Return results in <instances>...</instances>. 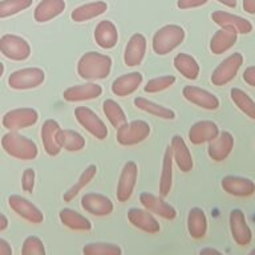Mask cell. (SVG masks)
I'll return each mask as SVG.
<instances>
[{
	"instance_id": "6da1fadb",
	"label": "cell",
	"mask_w": 255,
	"mask_h": 255,
	"mask_svg": "<svg viewBox=\"0 0 255 255\" xmlns=\"http://www.w3.org/2000/svg\"><path fill=\"white\" fill-rule=\"evenodd\" d=\"M112 59L99 52H87L77 63V73L84 80H103L111 75Z\"/></svg>"
},
{
	"instance_id": "7a4b0ae2",
	"label": "cell",
	"mask_w": 255,
	"mask_h": 255,
	"mask_svg": "<svg viewBox=\"0 0 255 255\" xmlns=\"http://www.w3.org/2000/svg\"><path fill=\"white\" fill-rule=\"evenodd\" d=\"M1 146L8 155L21 161H31L39 154V149L32 139L16 131H8L1 138Z\"/></svg>"
},
{
	"instance_id": "3957f363",
	"label": "cell",
	"mask_w": 255,
	"mask_h": 255,
	"mask_svg": "<svg viewBox=\"0 0 255 255\" xmlns=\"http://www.w3.org/2000/svg\"><path fill=\"white\" fill-rule=\"evenodd\" d=\"M185 40V29L177 24L163 25L153 36V51L159 56H165L179 47Z\"/></svg>"
},
{
	"instance_id": "277c9868",
	"label": "cell",
	"mask_w": 255,
	"mask_h": 255,
	"mask_svg": "<svg viewBox=\"0 0 255 255\" xmlns=\"http://www.w3.org/2000/svg\"><path fill=\"white\" fill-rule=\"evenodd\" d=\"M150 125L143 120H134L131 123H125L117 128V142L123 146H133L145 141L150 134Z\"/></svg>"
},
{
	"instance_id": "5b68a950",
	"label": "cell",
	"mask_w": 255,
	"mask_h": 255,
	"mask_svg": "<svg viewBox=\"0 0 255 255\" xmlns=\"http://www.w3.org/2000/svg\"><path fill=\"white\" fill-rule=\"evenodd\" d=\"M45 80V73L40 68H23L12 72L8 77V85L15 91H27L40 87Z\"/></svg>"
},
{
	"instance_id": "8992f818",
	"label": "cell",
	"mask_w": 255,
	"mask_h": 255,
	"mask_svg": "<svg viewBox=\"0 0 255 255\" xmlns=\"http://www.w3.org/2000/svg\"><path fill=\"white\" fill-rule=\"evenodd\" d=\"M243 64V56L239 52H234L227 56L218 67L215 68L211 75V83L215 87H223L235 79Z\"/></svg>"
},
{
	"instance_id": "52a82bcc",
	"label": "cell",
	"mask_w": 255,
	"mask_h": 255,
	"mask_svg": "<svg viewBox=\"0 0 255 255\" xmlns=\"http://www.w3.org/2000/svg\"><path fill=\"white\" fill-rule=\"evenodd\" d=\"M0 52L12 61H24L31 56V45L21 36L7 33L0 37Z\"/></svg>"
},
{
	"instance_id": "ba28073f",
	"label": "cell",
	"mask_w": 255,
	"mask_h": 255,
	"mask_svg": "<svg viewBox=\"0 0 255 255\" xmlns=\"http://www.w3.org/2000/svg\"><path fill=\"white\" fill-rule=\"evenodd\" d=\"M39 120V113L33 108H16L3 116L1 124L7 130L17 131L20 129L33 127Z\"/></svg>"
},
{
	"instance_id": "9c48e42d",
	"label": "cell",
	"mask_w": 255,
	"mask_h": 255,
	"mask_svg": "<svg viewBox=\"0 0 255 255\" xmlns=\"http://www.w3.org/2000/svg\"><path fill=\"white\" fill-rule=\"evenodd\" d=\"M75 117L77 123L97 139H105L108 137L107 125L91 108L77 107L75 109Z\"/></svg>"
},
{
	"instance_id": "30bf717a",
	"label": "cell",
	"mask_w": 255,
	"mask_h": 255,
	"mask_svg": "<svg viewBox=\"0 0 255 255\" xmlns=\"http://www.w3.org/2000/svg\"><path fill=\"white\" fill-rule=\"evenodd\" d=\"M231 237L234 242L241 247L249 246L253 241V231L247 223L246 215L241 209H233L229 217Z\"/></svg>"
},
{
	"instance_id": "8fae6325",
	"label": "cell",
	"mask_w": 255,
	"mask_h": 255,
	"mask_svg": "<svg viewBox=\"0 0 255 255\" xmlns=\"http://www.w3.org/2000/svg\"><path fill=\"white\" fill-rule=\"evenodd\" d=\"M138 178V166L134 161H128L124 165L119 183H117V199L120 202H127L134 191L135 183Z\"/></svg>"
},
{
	"instance_id": "7c38bea8",
	"label": "cell",
	"mask_w": 255,
	"mask_h": 255,
	"mask_svg": "<svg viewBox=\"0 0 255 255\" xmlns=\"http://www.w3.org/2000/svg\"><path fill=\"white\" fill-rule=\"evenodd\" d=\"M8 206L11 207V210L21 217L23 219L31 223H41L44 221V214L41 213L39 207L35 206L31 201L24 198L21 195L12 194L8 198Z\"/></svg>"
},
{
	"instance_id": "4fadbf2b",
	"label": "cell",
	"mask_w": 255,
	"mask_h": 255,
	"mask_svg": "<svg viewBox=\"0 0 255 255\" xmlns=\"http://www.w3.org/2000/svg\"><path fill=\"white\" fill-rule=\"evenodd\" d=\"M182 96L189 103L194 104L197 107L206 109V111H215L219 108L218 97L202 88L186 85L182 89Z\"/></svg>"
},
{
	"instance_id": "5bb4252c",
	"label": "cell",
	"mask_w": 255,
	"mask_h": 255,
	"mask_svg": "<svg viewBox=\"0 0 255 255\" xmlns=\"http://www.w3.org/2000/svg\"><path fill=\"white\" fill-rule=\"evenodd\" d=\"M81 207L95 217H107L113 213V202L107 195L99 193H88L81 198Z\"/></svg>"
},
{
	"instance_id": "9a60e30c",
	"label": "cell",
	"mask_w": 255,
	"mask_h": 255,
	"mask_svg": "<svg viewBox=\"0 0 255 255\" xmlns=\"http://www.w3.org/2000/svg\"><path fill=\"white\" fill-rule=\"evenodd\" d=\"M139 202L142 203V206L146 210L159 215L163 219L171 221V219H174L177 217V210L171 206L170 203H167L161 195L157 197V195H153L145 191V193L139 194Z\"/></svg>"
},
{
	"instance_id": "2e32d148",
	"label": "cell",
	"mask_w": 255,
	"mask_h": 255,
	"mask_svg": "<svg viewBox=\"0 0 255 255\" xmlns=\"http://www.w3.org/2000/svg\"><path fill=\"white\" fill-rule=\"evenodd\" d=\"M233 149H234V137L230 131H222L209 142L207 154L215 162H222L230 155Z\"/></svg>"
},
{
	"instance_id": "e0dca14e",
	"label": "cell",
	"mask_w": 255,
	"mask_h": 255,
	"mask_svg": "<svg viewBox=\"0 0 255 255\" xmlns=\"http://www.w3.org/2000/svg\"><path fill=\"white\" fill-rule=\"evenodd\" d=\"M223 191L234 197H250L255 193V183L250 178L239 175H226L221 181Z\"/></svg>"
},
{
	"instance_id": "ac0fdd59",
	"label": "cell",
	"mask_w": 255,
	"mask_h": 255,
	"mask_svg": "<svg viewBox=\"0 0 255 255\" xmlns=\"http://www.w3.org/2000/svg\"><path fill=\"white\" fill-rule=\"evenodd\" d=\"M128 219L135 229L147 233V234H157L161 230L158 221L146 209L143 210V209L131 207L130 210L128 211Z\"/></svg>"
},
{
	"instance_id": "d6986e66",
	"label": "cell",
	"mask_w": 255,
	"mask_h": 255,
	"mask_svg": "<svg viewBox=\"0 0 255 255\" xmlns=\"http://www.w3.org/2000/svg\"><path fill=\"white\" fill-rule=\"evenodd\" d=\"M146 53V39L142 33H134L128 41L124 52V63L127 67H137L142 63Z\"/></svg>"
},
{
	"instance_id": "ffe728a7",
	"label": "cell",
	"mask_w": 255,
	"mask_h": 255,
	"mask_svg": "<svg viewBox=\"0 0 255 255\" xmlns=\"http://www.w3.org/2000/svg\"><path fill=\"white\" fill-rule=\"evenodd\" d=\"M103 95V88L96 83H87L83 85L67 88L63 93V97L68 103H79V101H88L95 100Z\"/></svg>"
},
{
	"instance_id": "44dd1931",
	"label": "cell",
	"mask_w": 255,
	"mask_h": 255,
	"mask_svg": "<svg viewBox=\"0 0 255 255\" xmlns=\"http://www.w3.org/2000/svg\"><path fill=\"white\" fill-rule=\"evenodd\" d=\"M211 20L219 27L233 28L238 33L247 35L253 31V24L245 17H241L238 15H233L226 11H215L211 13Z\"/></svg>"
},
{
	"instance_id": "7402d4cb",
	"label": "cell",
	"mask_w": 255,
	"mask_h": 255,
	"mask_svg": "<svg viewBox=\"0 0 255 255\" xmlns=\"http://www.w3.org/2000/svg\"><path fill=\"white\" fill-rule=\"evenodd\" d=\"M170 147L173 161L178 166L179 170L183 171V173L191 171V169L194 166V162H193V157H191V153L189 150V147H187L186 142H185V139L178 134L173 135Z\"/></svg>"
},
{
	"instance_id": "603a6c76",
	"label": "cell",
	"mask_w": 255,
	"mask_h": 255,
	"mask_svg": "<svg viewBox=\"0 0 255 255\" xmlns=\"http://www.w3.org/2000/svg\"><path fill=\"white\" fill-rule=\"evenodd\" d=\"M219 134L218 125L210 120H203L195 123L193 127L189 129L187 137L190 139L193 145H201V143L210 142Z\"/></svg>"
},
{
	"instance_id": "cb8c5ba5",
	"label": "cell",
	"mask_w": 255,
	"mask_h": 255,
	"mask_svg": "<svg viewBox=\"0 0 255 255\" xmlns=\"http://www.w3.org/2000/svg\"><path fill=\"white\" fill-rule=\"evenodd\" d=\"M143 77L139 72H130L117 77L112 84V93L119 97H125L134 93L142 84Z\"/></svg>"
},
{
	"instance_id": "d4e9b609",
	"label": "cell",
	"mask_w": 255,
	"mask_h": 255,
	"mask_svg": "<svg viewBox=\"0 0 255 255\" xmlns=\"http://www.w3.org/2000/svg\"><path fill=\"white\" fill-rule=\"evenodd\" d=\"M59 123L56 120H47L44 121L43 127H41V141H43L44 150L48 155L55 157L61 151L59 141H57V131L60 130Z\"/></svg>"
},
{
	"instance_id": "484cf974",
	"label": "cell",
	"mask_w": 255,
	"mask_h": 255,
	"mask_svg": "<svg viewBox=\"0 0 255 255\" xmlns=\"http://www.w3.org/2000/svg\"><path fill=\"white\" fill-rule=\"evenodd\" d=\"M95 40L97 45L104 49H112L116 47L119 41V32L117 27L111 20H103L100 21L95 28Z\"/></svg>"
},
{
	"instance_id": "4316f807",
	"label": "cell",
	"mask_w": 255,
	"mask_h": 255,
	"mask_svg": "<svg viewBox=\"0 0 255 255\" xmlns=\"http://www.w3.org/2000/svg\"><path fill=\"white\" fill-rule=\"evenodd\" d=\"M238 40V32L233 28L221 27V29L215 32L210 40V51L214 55H222L225 52L234 47Z\"/></svg>"
},
{
	"instance_id": "83f0119b",
	"label": "cell",
	"mask_w": 255,
	"mask_h": 255,
	"mask_svg": "<svg viewBox=\"0 0 255 255\" xmlns=\"http://www.w3.org/2000/svg\"><path fill=\"white\" fill-rule=\"evenodd\" d=\"M65 11L64 0H43L35 8L33 17L37 23H47Z\"/></svg>"
},
{
	"instance_id": "f1b7e54d",
	"label": "cell",
	"mask_w": 255,
	"mask_h": 255,
	"mask_svg": "<svg viewBox=\"0 0 255 255\" xmlns=\"http://www.w3.org/2000/svg\"><path fill=\"white\" fill-rule=\"evenodd\" d=\"M187 231L191 238L201 239L207 233V218L205 211L199 207H193L187 214Z\"/></svg>"
},
{
	"instance_id": "f546056e",
	"label": "cell",
	"mask_w": 255,
	"mask_h": 255,
	"mask_svg": "<svg viewBox=\"0 0 255 255\" xmlns=\"http://www.w3.org/2000/svg\"><path fill=\"white\" fill-rule=\"evenodd\" d=\"M108 9V4L105 1H92L84 5L75 8L71 13V17L76 23H84L88 20H92L97 16L103 15Z\"/></svg>"
},
{
	"instance_id": "4dcf8cb0",
	"label": "cell",
	"mask_w": 255,
	"mask_h": 255,
	"mask_svg": "<svg viewBox=\"0 0 255 255\" xmlns=\"http://www.w3.org/2000/svg\"><path fill=\"white\" fill-rule=\"evenodd\" d=\"M59 218L64 226L76 231H89L92 229V223L88 218H85L79 211L72 209H61L59 213Z\"/></svg>"
},
{
	"instance_id": "1f68e13d",
	"label": "cell",
	"mask_w": 255,
	"mask_h": 255,
	"mask_svg": "<svg viewBox=\"0 0 255 255\" xmlns=\"http://www.w3.org/2000/svg\"><path fill=\"white\" fill-rule=\"evenodd\" d=\"M174 68L187 80H197L199 76V64L193 56L178 53L173 60Z\"/></svg>"
},
{
	"instance_id": "d6a6232c",
	"label": "cell",
	"mask_w": 255,
	"mask_h": 255,
	"mask_svg": "<svg viewBox=\"0 0 255 255\" xmlns=\"http://www.w3.org/2000/svg\"><path fill=\"white\" fill-rule=\"evenodd\" d=\"M134 107L139 111L149 113L151 116H155L158 119L162 120H174L175 119V112L170 108L163 107L159 104H155L150 100L145 99V97H135L134 99Z\"/></svg>"
},
{
	"instance_id": "836d02e7",
	"label": "cell",
	"mask_w": 255,
	"mask_h": 255,
	"mask_svg": "<svg viewBox=\"0 0 255 255\" xmlns=\"http://www.w3.org/2000/svg\"><path fill=\"white\" fill-rule=\"evenodd\" d=\"M171 183H173V154H171V147L167 146L163 154L162 171H161V178H159V195L167 197L170 194Z\"/></svg>"
},
{
	"instance_id": "e575fe53",
	"label": "cell",
	"mask_w": 255,
	"mask_h": 255,
	"mask_svg": "<svg viewBox=\"0 0 255 255\" xmlns=\"http://www.w3.org/2000/svg\"><path fill=\"white\" fill-rule=\"evenodd\" d=\"M57 141L61 149L68 151H80L85 147V138L79 131L72 129H60L57 131Z\"/></svg>"
},
{
	"instance_id": "d590c367",
	"label": "cell",
	"mask_w": 255,
	"mask_h": 255,
	"mask_svg": "<svg viewBox=\"0 0 255 255\" xmlns=\"http://www.w3.org/2000/svg\"><path fill=\"white\" fill-rule=\"evenodd\" d=\"M230 97L239 111L245 113L247 117H250L251 120H255V101L246 92L239 88H233L230 91Z\"/></svg>"
},
{
	"instance_id": "8d00e7d4",
	"label": "cell",
	"mask_w": 255,
	"mask_h": 255,
	"mask_svg": "<svg viewBox=\"0 0 255 255\" xmlns=\"http://www.w3.org/2000/svg\"><path fill=\"white\" fill-rule=\"evenodd\" d=\"M103 112L108 121L112 124V127L116 128V129L127 123L125 112L123 111V108L120 107V104L116 103L115 100H105L103 104Z\"/></svg>"
},
{
	"instance_id": "74e56055",
	"label": "cell",
	"mask_w": 255,
	"mask_h": 255,
	"mask_svg": "<svg viewBox=\"0 0 255 255\" xmlns=\"http://www.w3.org/2000/svg\"><path fill=\"white\" fill-rule=\"evenodd\" d=\"M96 174H97V166H96V165H89V166H88L83 173H81L79 181H77V182H76L71 189H68V191L64 193L63 195L64 201H65V202H71L72 199L79 194L81 189H84L87 185L91 183V181H93Z\"/></svg>"
},
{
	"instance_id": "f35d334b",
	"label": "cell",
	"mask_w": 255,
	"mask_h": 255,
	"mask_svg": "<svg viewBox=\"0 0 255 255\" xmlns=\"http://www.w3.org/2000/svg\"><path fill=\"white\" fill-rule=\"evenodd\" d=\"M33 0H1L0 1V19L17 15L32 5Z\"/></svg>"
},
{
	"instance_id": "ab89813d",
	"label": "cell",
	"mask_w": 255,
	"mask_h": 255,
	"mask_svg": "<svg viewBox=\"0 0 255 255\" xmlns=\"http://www.w3.org/2000/svg\"><path fill=\"white\" fill-rule=\"evenodd\" d=\"M85 255H121V247L113 243H88L83 249Z\"/></svg>"
},
{
	"instance_id": "60d3db41",
	"label": "cell",
	"mask_w": 255,
	"mask_h": 255,
	"mask_svg": "<svg viewBox=\"0 0 255 255\" xmlns=\"http://www.w3.org/2000/svg\"><path fill=\"white\" fill-rule=\"evenodd\" d=\"M174 83L175 77L173 75L159 76V77L149 80L146 85L143 87V91L146 93H159V92L166 91L167 88H170L171 85H174Z\"/></svg>"
},
{
	"instance_id": "b9f144b4",
	"label": "cell",
	"mask_w": 255,
	"mask_h": 255,
	"mask_svg": "<svg viewBox=\"0 0 255 255\" xmlns=\"http://www.w3.org/2000/svg\"><path fill=\"white\" fill-rule=\"evenodd\" d=\"M21 254L23 255H44L45 254V247H44L43 241L36 237L31 235L27 237L21 247Z\"/></svg>"
},
{
	"instance_id": "7bdbcfd3",
	"label": "cell",
	"mask_w": 255,
	"mask_h": 255,
	"mask_svg": "<svg viewBox=\"0 0 255 255\" xmlns=\"http://www.w3.org/2000/svg\"><path fill=\"white\" fill-rule=\"evenodd\" d=\"M35 170L28 167L23 171V175H21V187H23L24 191L27 193H32L33 191V187H35Z\"/></svg>"
},
{
	"instance_id": "ee69618b",
	"label": "cell",
	"mask_w": 255,
	"mask_h": 255,
	"mask_svg": "<svg viewBox=\"0 0 255 255\" xmlns=\"http://www.w3.org/2000/svg\"><path fill=\"white\" fill-rule=\"evenodd\" d=\"M209 0H177V7L179 9H190L205 5Z\"/></svg>"
},
{
	"instance_id": "f6af8a7d",
	"label": "cell",
	"mask_w": 255,
	"mask_h": 255,
	"mask_svg": "<svg viewBox=\"0 0 255 255\" xmlns=\"http://www.w3.org/2000/svg\"><path fill=\"white\" fill-rule=\"evenodd\" d=\"M243 81L250 85V87L255 88V65L247 67L243 72Z\"/></svg>"
},
{
	"instance_id": "bcb514c9",
	"label": "cell",
	"mask_w": 255,
	"mask_h": 255,
	"mask_svg": "<svg viewBox=\"0 0 255 255\" xmlns=\"http://www.w3.org/2000/svg\"><path fill=\"white\" fill-rule=\"evenodd\" d=\"M0 255H12L11 245L3 238H0Z\"/></svg>"
},
{
	"instance_id": "7dc6e473",
	"label": "cell",
	"mask_w": 255,
	"mask_h": 255,
	"mask_svg": "<svg viewBox=\"0 0 255 255\" xmlns=\"http://www.w3.org/2000/svg\"><path fill=\"white\" fill-rule=\"evenodd\" d=\"M243 9L250 15H255V0H243Z\"/></svg>"
},
{
	"instance_id": "c3c4849f",
	"label": "cell",
	"mask_w": 255,
	"mask_h": 255,
	"mask_svg": "<svg viewBox=\"0 0 255 255\" xmlns=\"http://www.w3.org/2000/svg\"><path fill=\"white\" fill-rule=\"evenodd\" d=\"M8 227V218L3 213H0V231H4Z\"/></svg>"
},
{
	"instance_id": "681fc988",
	"label": "cell",
	"mask_w": 255,
	"mask_h": 255,
	"mask_svg": "<svg viewBox=\"0 0 255 255\" xmlns=\"http://www.w3.org/2000/svg\"><path fill=\"white\" fill-rule=\"evenodd\" d=\"M218 3L223 4V5H226L229 8H235L237 7V0H217Z\"/></svg>"
},
{
	"instance_id": "f907efd6",
	"label": "cell",
	"mask_w": 255,
	"mask_h": 255,
	"mask_svg": "<svg viewBox=\"0 0 255 255\" xmlns=\"http://www.w3.org/2000/svg\"><path fill=\"white\" fill-rule=\"evenodd\" d=\"M199 254L205 255V254H221V251L217 250V249H211V247H207V249H202L199 251Z\"/></svg>"
},
{
	"instance_id": "816d5d0a",
	"label": "cell",
	"mask_w": 255,
	"mask_h": 255,
	"mask_svg": "<svg viewBox=\"0 0 255 255\" xmlns=\"http://www.w3.org/2000/svg\"><path fill=\"white\" fill-rule=\"evenodd\" d=\"M4 73V64L0 61V79H1V76H3Z\"/></svg>"
},
{
	"instance_id": "f5cc1de1",
	"label": "cell",
	"mask_w": 255,
	"mask_h": 255,
	"mask_svg": "<svg viewBox=\"0 0 255 255\" xmlns=\"http://www.w3.org/2000/svg\"><path fill=\"white\" fill-rule=\"evenodd\" d=\"M250 254H251V255H255V249H253V250L250 251Z\"/></svg>"
}]
</instances>
